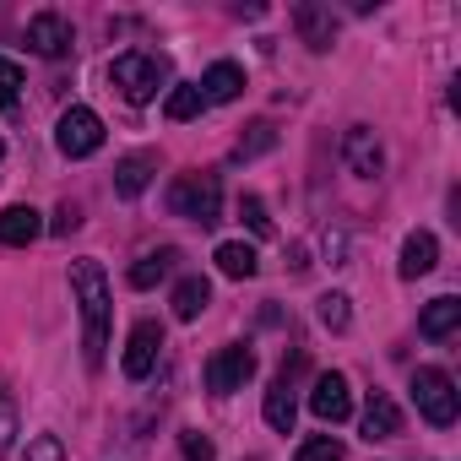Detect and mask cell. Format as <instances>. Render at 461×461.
<instances>
[{
  "label": "cell",
  "instance_id": "1",
  "mask_svg": "<svg viewBox=\"0 0 461 461\" xmlns=\"http://www.w3.org/2000/svg\"><path fill=\"white\" fill-rule=\"evenodd\" d=\"M71 299L82 310V358L98 369L109 348V277L98 261H71Z\"/></svg>",
  "mask_w": 461,
  "mask_h": 461
},
{
  "label": "cell",
  "instance_id": "2",
  "mask_svg": "<svg viewBox=\"0 0 461 461\" xmlns=\"http://www.w3.org/2000/svg\"><path fill=\"white\" fill-rule=\"evenodd\" d=\"M109 82L120 87V98H125V104H152V98L163 93V82H168V60H163V55H141V50L114 55Z\"/></svg>",
  "mask_w": 461,
  "mask_h": 461
},
{
  "label": "cell",
  "instance_id": "3",
  "mask_svg": "<svg viewBox=\"0 0 461 461\" xmlns=\"http://www.w3.org/2000/svg\"><path fill=\"white\" fill-rule=\"evenodd\" d=\"M168 212L174 217H190L201 228L222 222V185H217V174H179L168 185Z\"/></svg>",
  "mask_w": 461,
  "mask_h": 461
},
{
  "label": "cell",
  "instance_id": "4",
  "mask_svg": "<svg viewBox=\"0 0 461 461\" xmlns=\"http://www.w3.org/2000/svg\"><path fill=\"white\" fill-rule=\"evenodd\" d=\"M412 402H418V412H423L434 429H450L456 412H461V402H456V380H450L445 369H434V364L412 375Z\"/></svg>",
  "mask_w": 461,
  "mask_h": 461
},
{
  "label": "cell",
  "instance_id": "5",
  "mask_svg": "<svg viewBox=\"0 0 461 461\" xmlns=\"http://www.w3.org/2000/svg\"><path fill=\"white\" fill-rule=\"evenodd\" d=\"M55 147H60L66 158H93V152L104 147V120H98L93 109L71 104V109L60 114V125H55Z\"/></svg>",
  "mask_w": 461,
  "mask_h": 461
},
{
  "label": "cell",
  "instance_id": "6",
  "mask_svg": "<svg viewBox=\"0 0 461 461\" xmlns=\"http://www.w3.org/2000/svg\"><path fill=\"white\" fill-rule=\"evenodd\" d=\"M250 375H256V353L245 342H228L206 358V391H217V396H234Z\"/></svg>",
  "mask_w": 461,
  "mask_h": 461
},
{
  "label": "cell",
  "instance_id": "7",
  "mask_svg": "<svg viewBox=\"0 0 461 461\" xmlns=\"http://www.w3.org/2000/svg\"><path fill=\"white\" fill-rule=\"evenodd\" d=\"M158 353H163V326H158V321H136V326H131V342H125L120 369H125L131 380H147V375L158 369Z\"/></svg>",
  "mask_w": 461,
  "mask_h": 461
},
{
  "label": "cell",
  "instance_id": "8",
  "mask_svg": "<svg viewBox=\"0 0 461 461\" xmlns=\"http://www.w3.org/2000/svg\"><path fill=\"white\" fill-rule=\"evenodd\" d=\"M71 44H77V33H71V23H66L60 12H39V17L28 23V50H33V55H44V60H66Z\"/></svg>",
  "mask_w": 461,
  "mask_h": 461
},
{
  "label": "cell",
  "instance_id": "9",
  "mask_svg": "<svg viewBox=\"0 0 461 461\" xmlns=\"http://www.w3.org/2000/svg\"><path fill=\"white\" fill-rule=\"evenodd\" d=\"M342 158H348V168H353L358 179H380V174H385V147H380V136H375L369 125H348Z\"/></svg>",
  "mask_w": 461,
  "mask_h": 461
},
{
  "label": "cell",
  "instance_id": "10",
  "mask_svg": "<svg viewBox=\"0 0 461 461\" xmlns=\"http://www.w3.org/2000/svg\"><path fill=\"white\" fill-rule=\"evenodd\" d=\"M310 412H315L321 423H348V418H353V391H348V380H342L337 369H331V375H315Z\"/></svg>",
  "mask_w": 461,
  "mask_h": 461
},
{
  "label": "cell",
  "instance_id": "11",
  "mask_svg": "<svg viewBox=\"0 0 461 461\" xmlns=\"http://www.w3.org/2000/svg\"><path fill=\"white\" fill-rule=\"evenodd\" d=\"M294 28L315 55H326L337 44V17H331V6H315V0H299L294 6Z\"/></svg>",
  "mask_w": 461,
  "mask_h": 461
},
{
  "label": "cell",
  "instance_id": "12",
  "mask_svg": "<svg viewBox=\"0 0 461 461\" xmlns=\"http://www.w3.org/2000/svg\"><path fill=\"white\" fill-rule=\"evenodd\" d=\"M439 267V240L429 234V228H412V234L402 240V261H396V272L407 277V283H418V277H429Z\"/></svg>",
  "mask_w": 461,
  "mask_h": 461
},
{
  "label": "cell",
  "instance_id": "13",
  "mask_svg": "<svg viewBox=\"0 0 461 461\" xmlns=\"http://www.w3.org/2000/svg\"><path fill=\"white\" fill-rule=\"evenodd\" d=\"M396 434H402V407L385 391H369V402H364V439L375 445V439H396Z\"/></svg>",
  "mask_w": 461,
  "mask_h": 461
},
{
  "label": "cell",
  "instance_id": "14",
  "mask_svg": "<svg viewBox=\"0 0 461 461\" xmlns=\"http://www.w3.org/2000/svg\"><path fill=\"white\" fill-rule=\"evenodd\" d=\"M152 174H158V152H131V158L114 163V190H120L125 201H136V195L152 185Z\"/></svg>",
  "mask_w": 461,
  "mask_h": 461
},
{
  "label": "cell",
  "instance_id": "15",
  "mask_svg": "<svg viewBox=\"0 0 461 461\" xmlns=\"http://www.w3.org/2000/svg\"><path fill=\"white\" fill-rule=\"evenodd\" d=\"M39 234H44V222H39V212H33V206H6V212H0V245L28 250Z\"/></svg>",
  "mask_w": 461,
  "mask_h": 461
},
{
  "label": "cell",
  "instance_id": "16",
  "mask_svg": "<svg viewBox=\"0 0 461 461\" xmlns=\"http://www.w3.org/2000/svg\"><path fill=\"white\" fill-rule=\"evenodd\" d=\"M240 93H245V71H240L234 60H217V66L201 77V98H206V104H234Z\"/></svg>",
  "mask_w": 461,
  "mask_h": 461
},
{
  "label": "cell",
  "instance_id": "17",
  "mask_svg": "<svg viewBox=\"0 0 461 461\" xmlns=\"http://www.w3.org/2000/svg\"><path fill=\"white\" fill-rule=\"evenodd\" d=\"M456 326H461V299H450V294H445V299H429V304H423V315H418V331H423L429 342L450 337Z\"/></svg>",
  "mask_w": 461,
  "mask_h": 461
},
{
  "label": "cell",
  "instance_id": "18",
  "mask_svg": "<svg viewBox=\"0 0 461 461\" xmlns=\"http://www.w3.org/2000/svg\"><path fill=\"white\" fill-rule=\"evenodd\" d=\"M217 272H222V277H234V283H245V277L261 272V256H256L245 240H228V245H217Z\"/></svg>",
  "mask_w": 461,
  "mask_h": 461
},
{
  "label": "cell",
  "instance_id": "19",
  "mask_svg": "<svg viewBox=\"0 0 461 461\" xmlns=\"http://www.w3.org/2000/svg\"><path fill=\"white\" fill-rule=\"evenodd\" d=\"M174 267H179V250H174V245H163V250H147V256L131 267V288H158V283H163Z\"/></svg>",
  "mask_w": 461,
  "mask_h": 461
},
{
  "label": "cell",
  "instance_id": "20",
  "mask_svg": "<svg viewBox=\"0 0 461 461\" xmlns=\"http://www.w3.org/2000/svg\"><path fill=\"white\" fill-rule=\"evenodd\" d=\"M206 304H212V283L206 277H179L174 283V315L179 321H195Z\"/></svg>",
  "mask_w": 461,
  "mask_h": 461
},
{
  "label": "cell",
  "instance_id": "21",
  "mask_svg": "<svg viewBox=\"0 0 461 461\" xmlns=\"http://www.w3.org/2000/svg\"><path fill=\"white\" fill-rule=\"evenodd\" d=\"M294 412H299V407H294V385L277 375L272 391H267V423H272L277 434H294Z\"/></svg>",
  "mask_w": 461,
  "mask_h": 461
},
{
  "label": "cell",
  "instance_id": "22",
  "mask_svg": "<svg viewBox=\"0 0 461 461\" xmlns=\"http://www.w3.org/2000/svg\"><path fill=\"white\" fill-rule=\"evenodd\" d=\"M272 147H277V125H272V120H256V125L240 136L234 158H240V163H250V158H261V152H272Z\"/></svg>",
  "mask_w": 461,
  "mask_h": 461
},
{
  "label": "cell",
  "instance_id": "23",
  "mask_svg": "<svg viewBox=\"0 0 461 461\" xmlns=\"http://www.w3.org/2000/svg\"><path fill=\"white\" fill-rule=\"evenodd\" d=\"M206 109V98H201V87H190V82H179V87H168V104H163V114L168 120H195Z\"/></svg>",
  "mask_w": 461,
  "mask_h": 461
},
{
  "label": "cell",
  "instance_id": "24",
  "mask_svg": "<svg viewBox=\"0 0 461 461\" xmlns=\"http://www.w3.org/2000/svg\"><path fill=\"white\" fill-rule=\"evenodd\" d=\"M348 304H353L348 294H326V299H321V326H326V331H348V326H353V310H348Z\"/></svg>",
  "mask_w": 461,
  "mask_h": 461
},
{
  "label": "cell",
  "instance_id": "25",
  "mask_svg": "<svg viewBox=\"0 0 461 461\" xmlns=\"http://www.w3.org/2000/svg\"><path fill=\"white\" fill-rule=\"evenodd\" d=\"M348 450H342V439H331V434H310L304 445H299V456L294 461H342Z\"/></svg>",
  "mask_w": 461,
  "mask_h": 461
},
{
  "label": "cell",
  "instance_id": "26",
  "mask_svg": "<svg viewBox=\"0 0 461 461\" xmlns=\"http://www.w3.org/2000/svg\"><path fill=\"white\" fill-rule=\"evenodd\" d=\"M240 217L250 222V234H256V240H272V234H277V228H272V212H267L261 195H245V201H240Z\"/></svg>",
  "mask_w": 461,
  "mask_h": 461
},
{
  "label": "cell",
  "instance_id": "27",
  "mask_svg": "<svg viewBox=\"0 0 461 461\" xmlns=\"http://www.w3.org/2000/svg\"><path fill=\"white\" fill-rule=\"evenodd\" d=\"M17 98H23V66L0 55V109H17Z\"/></svg>",
  "mask_w": 461,
  "mask_h": 461
},
{
  "label": "cell",
  "instance_id": "28",
  "mask_svg": "<svg viewBox=\"0 0 461 461\" xmlns=\"http://www.w3.org/2000/svg\"><path fill=\"white\" fill-rule=\"evenodd\" d=\"M23 461H66V445H60V434H33Z\"/></svg>",
  "mask_w": 461,
  "mask_h": 461
},
{
  "label": "cell",
  "instance_id": "29",
  "mask_svg": "<svg viewBox=\"0 0 461 461\" xmlns=\"http://www.w3.org/2000/svg\"><path fill=\"white\" fill-rule=\"evenodd\" d=\"M179 456H185V461H212V456H217V445H212L206 434L185 429V434H179Z\"/></svg>",
  "mask_w": 461,
  "mask_h": 461
},
{
  "label": "cell",
  "instance_id": "30",
  "mask_svg": "<svg viewBox=\"0 0 461 461\" xmlns=\"http://www.w3.org/2000/svg\"><path fill=\"white\" fill-rule=\"evenodd\" d=\"M77 228H82V206H77V201H60V206H55V222H50V234H77Z\"/></svg>",
  "mask_w": 461,
  "mask_h": 461
},
{
  "label": "cell",
  "instance_id": "31",
  "mask_svg": "<svg viewBox=\"0 0 461 461\" xmlns=\"http://www.w3.org/2000/svg\"><path fill=\"white\" fill-rule=\"evenodd\" d=\"M12 445H17V407L0 396V456H6Z\"/></svg>",
  "mask_w": 461,
  "mask_h": 461
},
{
  "label": "cell",
  "instance_id": "32",
  "mask_svg": "<svg viewBox=\"0 0 461 461\" xmlns=\"http://www.w3.org/2000/svg\"><path fill=\"white\" fill-rule=\"evenodd\" d=\"M326 256H331V267H342V256H348V240H342V234H326Z\"/></svg>",
  "mask_w": 461,
  "mask_h": 461
},
{
  "label": "cell",
  "instance_id": "33",
  "mask_svg": "<svg viewBox=\"0 0 461 461\" xmlns=\"http://www.w3.org/2000/svg\"><path fill=\"white\" fill-rule=\"evenodd\" d=\"M0 158H6V141H0Z\"/></svg>",
  "mask_w": 461,
  "mask_h": 461
}]
</instances>
